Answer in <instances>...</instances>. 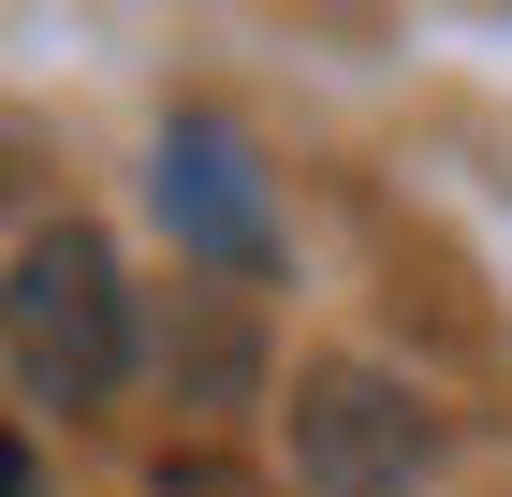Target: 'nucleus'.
Returning <instances> with one entry per match:
<instances>
[{
    "mask_svg": "<svg viewBox=\"0 0 512 497\" xmlns=\"http://www.w3.org/2000/svg\"><path fill=\"white\" fill-rule=\"evenodd\" d=\"M161 366H176V381H191L205 410H235V395L264 381V337H249V322H235L220 293H176V337H161Z\"/></svg>",
    "mask_w": 512,
    "mask_h": 497,
    "instance_id": "nucleus-4",
    "label": "nucleus"
},
{
    "mask_svg": "<svg viewBox=\"0 0 512 497\" xmlns=\"http://www.w3.org/2000/svg\"><path fill=\"white\" fill-rule=\"evenodd\" d=\"M147 497H278V483L235 468V454H176V468H147Z\"/></svg>",
    "mask_w": 512,
    "mask_h": 497,
    "instance_id": "nucleus-5",
    "label": "nucleus"
},
{
    "mask_svg": "<svg viewBox=\"0 0 512 497\" xmlns=\"http://www.w3.org/2000/svg\"><path fill=\"white\" fill-rule=\"evenodd\" d=\"M0 351H15V381H30V410H103V395L132 381V351H147V322H132V278L118 249L88 220H44L30 249H15V293H0Z\"/></svg>",
    "mask_w": 512,
    "mask_h": 497,
    "instance_id": "nucleus-1",
    "label": "nucleus"
},
{
    "mask_svg": "<svg viewBox=\"0 0 512 497\" xmlns=\"http://www.w3.org/2000/svg\"><path fill=\"white\" fill-rule=\"evenodd\" d=\"M0 497H30V439H0Z\"/></svg>",
    "mask_w": 512,
    "mask_h": 497,
    "instance_id": "nucleus-6",
    "label": "nucleus"
},
{
    "mask_svg": "<svg viewBox=\"0 0 512 497\" xmlns=\"http://www.w3.org/2000/svg\"><path fill=\"white\" fill-rule=\"evenodd\" d=\"M425 468H439V410L395 366H352V351L293 366V483L308 497H410Z\"/></svg>",
    "mask_w": 512,
    "mask_h": 497,
    "instance_id": "nucleus-2",
    "label": "nucleus"
},
{
    "mask_svg": "<svg viewBox=\"0 0 512 497\" xmlns=\"http://www.w3.org/2000/svg\"><path fill=\"white\" fill-rule=\"evenodd\" d=\"M147 205H161V234L191 249V264H220V278H264L278 264V191H264V147H249L235 117H161V147H147Z\"/></svg>",
    "mask_w": 512,
    "mask_h": 497,
    "instance_id": "nucleus-3",
    "label": "nucleus"
}]
</instances>
